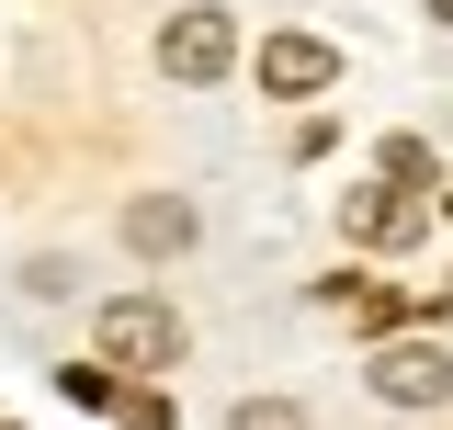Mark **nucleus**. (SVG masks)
<instances>
[{
  "label": "nucleus",
  "instance_id": "nucleus-12",
  "mask_svg": "<svg viewBox=\"0 0 453 430\" xmlns=\"http://www.w3.org/2000/svg\"><path fill=\"white\" fill-rule=\"evenodd\" d=\"M431 23H453V0H431Z\"/></svg>",
  "mask_w": 453,
  "mask_h": 430
},
{
  "label": "nucleus",
  "instance_id": "nucleus-6",
  "mask_svg": "<svg viewBox=\"0 0 453 430\" xmlns=\"http://www.w3.org/2000/svg\"><path fill=\"white\" fill-rule=\"evenodd\" d=\"M318 306H329V318H351V328H396V318H408V295L363 283V272H329V283H318Z\"/></svg>",
  "mask_w": 453,
  "mask_h": 430
},
{
  "label": "nucleus",
  "instance_id": "nucleus-10",
  "mask_svg": "<svg viewBox=\"0 0 453 430\" xmlns=\"http://www.w3.org/2000/svg\"><path fill=\"white\" fill-rule=\"evenodd\" d=\"M113 419H125V430H170V396H159V385H125Z\"/></svg>",
  "mask_w": 453,
  "mask_h": 430
},
{
  "label": "nucleus",
  "instance_id": "nucleus-5",
  "mask_svg": "<svg viewBox=\"0 0 453 430\" xmlns=\"http://www.w3.org/2000/svg\"><path fill=\"white\" fill-rule=\"evenodd\" d=\"M193 227H204V215H193V193H136V204H125V250L181 261V250H193Z\"/></svg>",
  "mask_w": 453,
  "mask_h": 430
},
{
  "label": "nucleus",
  "instance_id": "nucleus-4",
  "mask_svg": "<svg viewBox=\"0 0 453 430\" xmlns=\"http://www.w3.org/2000/svg\"><path fill=\"white\" fill-rule=\"evenodd\" d=\"M329 80H340L329 35H273V46H261V91H273V103H318Z\"/></svg>",
  "mask_w": 453,
  "mask_h": 430
},
{
  "label": "nucleus",
  "instance_id": "nucleus-8",
  "mask_svg": "<svg viewBox=\"0 0 453 430\" xmlns=\"http://www.w3.org/2000/svg\"><path fill=\"white\" fill-rule=\"evenodd\" d=\"M374 170H386L396 193H431V148H419V136H386V148H374Z\"/></svg>",
  "mask_w": 453,
  "mask_h": 430
},
{
  "label": "nucleus",
  "instance_id": "nucleus-2",
  "mask_svg": "<svg viewBox=\"0 0 453 430\" xmlns=\"http://www.w3.org/2000/svg\"><path fill=\"white\" fill-rule=\"evenodd\" d=\"M159 68L181 91H216L226 68H238V23H226V12H170L159 23Z\"/></svg>",
  "mask_w": 453,
  "mask_h": 430
},
{
  "label": "nucleus",
  "instance_id": "nucleus-1",
  "mask_svg": "<svg viewBox=\"0 0 453 430\" xmlns=\"http://www.w3.org/2000/svg\"><path fill=\"white\" fill-rule=\"evenodd\" d=\"M91 340H103L113 374H170L181 363V318H170L159 295H113L103 318H91Z\"/></svg>",
  "mask_w": 453,
  "mask_h": 430
},
{
  "label": "nucleus",
  "instance_id": "nucleus-11",
  "mask_svg": "<svg viewBox=\"0 0 453 430\" xmlns=\"http://www.w3.org/2000/svg\"><path fill=\"white\" fill-rule=\"evenodd\" d=\"M57 385H68L80 408H113V396H125V385H113V363H68V374H57Z\"/></svg>",
  "mask_w": 453,
  "mask_h": 430
},
{
  "label": "nucleus",
  "instance_id": "nucleus-3",
  "mask_svg": "<svg viewBox=\"0 0 453 430\" xmlns=\"http://www.w3.org/2000/svg\"><path fill=\"white\" fill-rule=\"evenodd\" d=\"M374 396H386V408H442V396H453V351L386 340V351H374Z\"/></svg>",
  "mask_w": 453,
  "mask_h": 430
},
{
  "label": "nucleus",
  "instance_id": "nucleus-9",
  "mask_svg": "<svg viewBox=\"0 0 453 430\" xmlns=\"http://www.w3.org/2000/svg\"><path fill=\"white\" fill-rule=\"evenodd\" d=\"M226 430H318L295 396H250V408H226Z\"/></svg>",
  "mask_w": 453,
  "mask_h": 430
},
{
  "label": "nucleus",
  "instance_id": "nucleus-7",
  "mask_svg": "<svg viewBox=\"0 0 453 430\" xmlns=\"http://www.w3.org/2000/svg\"><path fill=\"white\" fill-rule=\"evenodd\" d=\"M351 238H363V250H396V238H408V227H419V193H408V204H396V181H374V193H351Z\"/></svg>",
  "mask_w": 453,
  "mask_h": 430
}]
</instances>
